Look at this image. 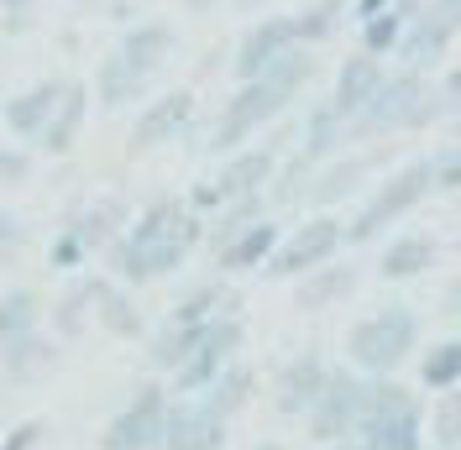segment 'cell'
<instances>
[{"instance_id": "74e56055", "label": "cell", "mask_w": 461, "mask_h": 450, "mask_svg": "<svg viewBox=\"0 0 461 450\" xmlns=\"http://www.w3.org/2000/svg\"><path fill=\"white\" fill-rule=\"evenodd\" d=\"M425 16H435V22H440L446 32H456V27H461V0H435Z\"/></svg>"}, {"instance_id": "7dc6e473", "label": "cell", "mask_w": 461, "mask_h": 450, "mask_svg": "<svg viewBox=\"0 0 461 450\" xmlns=\"http://www.w3.org/2000/svg\"><path fill=\"white\" fill-rule=\"evenodd\" d=\"M262 450H278V446H262Z\"/></svg>"}, {"instance_id": "9c48e42d", "label": "cell", "mask_w": 461, "mask_h": 450, "mask_svg": "<svg viewBox=\"0 0 461 450\" xmlns=\"http://www.w3.org/2000/svg\"><path fill=\"white\" fill-rule=\"evenodd\" d=\"M362 393L367 388L351 372H330L325 377V388L315 398V435L320 440H336V435H346L351 424L362 419Z\"/></svg>"}, {"instance_id": "5b68a950", "label": "cell", "mask_w": 461, "mask_h": 450, "mask_svg": "<svg viewBox=\"0 0 461 450\" xmlns=\"http://www.w3.org/2000/svg\"><path fill=\"white\" fill-rule=\"evenodd\" d=\"M430 178H435V168H430V163H414L409 173H399V178H388V184H383V189L373 194V204H367V210L357 215V225H351L346 236H351V241H367V236H377L383 225H393L399 215H409V210H414V204L425 199V189H430Z\"/></svg>"}, {"instance_id": "2e32d148", "label": "cell", "mask_w": 461, "mask_h": 450, "mask_svg": "<svg viewBox=\"0 0 461 450\" xmlns=\"http://www.w3.org/2000/svg\"><path fill=\"white\" fill-rule=\"evenodd\" d=\"M388 419H420V398L409 393V388H399V382H377V388L362 393V419H357V429L362 424H388Z\"/></svg>"}, {"instance_id": "f35d334b", "label": "cell", "mask_w": 461, "mask_h": 450, "mask_svg": "<svg viewBox=\"0 0 461 450\" xmlns=\"http://www.w3.org/2000/svg\"><path fill=\"white\" fill-rule=\"evenodd\" d=\"M22 173H27L22 152H0V184H22Z\"/></svg>"}, {"instance_id": "d4e9b609", "label": "cell", "mask_w": 461, "mask_h": 450, "mask_svg": "<svg viewBox=\"0 0 461 450\" xmlns=\"http://www.w3.org/2000/svg\"><path fill=\"white\" fill-rule=\"evenodd\" d=\"M267 173H273V152H241V158L221 173V194H252Z\"/></svg>"}, {"instance_id": "484cf974", "label": "cell", "mask_w": 461, "mask_h": 450, "mask_svg": "<svg viewBox=\"0 0 461 450\" xmlns=\"http://www.w3.org/2000/svg\"><path fill=\"white\" fill-rule=\"evenodd\" d=\"M362 450H420V419L362 424Z\"/></svg>"}, {"instance_id": "7c38bea8", "label": "cell", "mask_w": 461, "mask_h": 450, "mask_svg": "<svg viewBox=\"0 0 461 450\" xmlns=\"http://www.w3.org/2000/svg\"><path fill=\"white\" fill-rule=\"evenodd\" d=\"M377 89H383V68H377V58L373 53L346 58L341 79H336V111H341V115H362Z\"/></svg>"}, {"instance_id": "f1b7e54d", "label": "cell", "mask_w": 461, "mask_h": 450, "mask_svg": "<svg viewBox=\"0 0 461 450\" xmlns=\"http://www.w3.org/2000/svg\"><path fill=\"white\" fill-rule=\"evenodd\" d=\"M194 346H200V325H173L168 336L158 340V351H152V356H158V366H184Z\"/></svg>"}, {"instance_id": "e575fe53", "label": "cell", "mask_w": 461, "mask_h": 450, "mask_svg": "<svg viewBox=\"0 0 461 450\" xmlns=\"http://www.w3.org/2000/svg\"><path fill=\"white\" fill-rule=\"evenodd\" d=\"M105 325H111V330H121V336H142V320L131 314V304H126V299H115V293H105Z\"/></svg>"}, {"instance_id": "d590c367", "label": "cell", "mask_w": 461, "mask_h": 450, "mask_svg": "<svg viewBox=\"0 0 461 450\" xmlns=\"http://www.w3.org/2000/svg\"><path fill=\"white\" fill-rule=\"evenodd\" d=\"M215 304V288H200V293H189L184 304H178V314H173V325H204V310Z\"/></svg>"}, {"instance_id": "277c9868", "label": "cell", "mask_w": 461, "mask_h": 450, "mask_svg": "<svg viewBox=\"0 0 461 450\" xmlns=\"http://www.w3.org/2000/svg\"><path fill=\"white\" fill-rule=\"evenodd\" d=\"M430 115H435V94L425 89V79L399 74V79H383V89L367 100V111L357 121H362V131H388V126H425Z\"/></svg>"}, {"instance_id": "ba28073f", "label": "cell", "mask_w": 461, "mask_h": 450, "mask_svg": "<svg viewBox=\"0 0 461 450\" xmlns=\"http://www.w3.org/2000/svg\"><path fill=\"white\" fill-rule=\"evenodd\" d=\"M221 446H226V414H221L210 398L168 409L163 450H221Z\"/></svg>"}, {"instance_id": "ee69618b", "label": "cell", "mask_w": 461, "mask_h": 450, "mask_svg": "<svg viewBox=\"0 0 461 450\" xmlns=\"http://www.w3.org/2000/svg\"><path fill=\"white\" fill-rule=\"evenodd\" d=\"M0 5H11V11H22V5H27V0H0Z\"/></svg>"}, {"instance_id": "4dcf8cb0", "label": "cell", "mask_w": 461, "mask_h": 450, "mask_svg": "<svg viewBox=\"0 0 461 450\" xmlns=\"http://www.w3.org/2000/svg\"><path fill=\"white\" fill-rule=\"evenodd\" d=\"M409 16H399V11H377V16H367V53H383V48H393L399 42V32Z\"/></svg>"}, {"instance_id": "6da1fadb", "label": "cell", "mask_w": 461, "mask_h": 450, "mask_svg": "<svg viewBox=\"0 0 461 450\" xmlns=\"http://www.w3.org/2000/svg\"><path fill=\"white\" fill-rule=\"evenodd\" d=\"M200 241V225L189 220V215H178L173 204H158V210H147L137 230L126 236V247H121V273L131 283H147L158 278V273H173L189 247Z\"/></svg>"}, {"instance_id": "bcb514c9", "label": "cell", "mask_w": 461, "mask_h": 450, "mask_svg": "<svg viewBox=\"0 0 461 450\" xmlns=\"http://www.w3.org/2000/svg\"><path fill=\"white\" fill-rule=\"evenodd\" d=\"M456 100H461V94H456ZM456 121H461V105H456Z\"/></svg>"}, {"instance_id": "7402d4cb", "label": "cell", "mask_w": 461, "mask_h": 450, "mask_svg": "<svg viewBox=\"0 0 461 450\" xmlns=\"http://www.w3.org/2000/svg\"><path fill=\"white\" fill-rule=\"evenodd\" d=\"M446 42H451V32L440 27L435 16H409V37H403V58L409 63H435V58L446 53Z\"/></svg>"}, {"instance_id": "cb8c5ba5", "label": "cell", "mask_w": 461, "mask_h": 450, "mask_svg": "<svg viewBox=\"0 0 461 450\" xmlns=\"http://www.w3.org/2000/svg\"><path fill=\"white\" fill-rule=\"evenodd\" d=\"M32 320H37V299H32L27 288L5 293V299H0V346H16V340H27V336H32Z\"/></svg>"}, {"instance_id": "52a82bcc", "label": "cell", "mask_w": 461, "mask_h": 450, "mask_svg": "<svg viewBox=\"0 0 461 450\" xmlns=\"http://www.w3.org/2000/svg\"><path fill=\"white\" fill-rule=\"evenodd\" d=\"M236 346H241V325H236V320H204L200 346L189 351V362L178 366V388H184V393H204V388L215 382L221 362H226Z\"/></svg>"}, {"instance_id": "7bdbcfd3", "label": "cell", "mask_w": 461, "mask_h": 450, "mask_svg": "<svg viewBox=\"0 0 461 450\" xmlns=\"http://www.w3.org/2000/svg\"><path fill=\"white\" fill-rule=\"evenodd\" d=\"M451 94H461V68H456V74H451Z\"/></svg>"}, {"instance_id": "3957f363", "label": "cell", "mask_w": 461, "mask_h": 450, "mask_svg": "<svg viewBox=\"0 0 461 450\" xmlns=\"http://www.w3.org/2000/svg\"><path fill=\"white\" fill-rule=\"evenodd\" d=\"M414 340H420V320L409 310H399V304H388V310H377L373 320L351 325L346 351H351V362L367 366V372H393V366L414 351Z\"/></svg>"}, {"instance_id": "ac0fdd59", "label": "cell", "mask_w": 461, "mask_h": 450, "mask_svg": "<svg viewBox=\"0 0 461 450\" xmlns=\"http://www.w3.org/2000/svg\"><path fill=\"white\" fill-rule=\"evenodd\" d=\"M273 247H278V230H273V225H247V230H236V236H230V247L221 252V267H226V273L258 267Z\"/></svg>"}, {"instance_id": "60d3db41", "label": "cell", "mask_w": 461, "mask_h": 450, "mask_svg": "<svg viewBox=\"0 0 461 450\" xmlns=\"http://www.w3.org/2000/svg\"><path fill=\"white\" fill-rule=\"evenodd\" d=\"M11 241H16V220H11V215H5V210H0V252H5V247H11Z\"/></svg>"}, {"instance_id": "8992f818", "label": "cell", "mask_w": 461, "mask_h": 450, "mask_svg": "<svg viewBox=\"0 0 461 450\" xmlns=\"http://www.w3.org/2000/svg\"><path fill=\"white\" fill-rule=\"evenodd\" d=\"M163 424H168V398L158 388H142L105 429V450H152L163 440Z\"/></svg>"}, {"instance_id": "7a4b0ae2", "label": "cell", "mask_w": 461, "mask_h": 450, "mask_svg": "<svg viewBox=\"0 0 461 450\" xmlns=\"http://www.w3.org/2000/svg\"><path fill=\"white\" fill-rule=\"evenodd\" d=\"M310 74H315V58L288 53L278 68H267V74H258V79H247V89L230 100L226 121H221V137H215V147H236V141L247 137L252 126L273 121V115H278L288 100H294V89L304 85Z\"/></svg>"}, {"instance_id": "4fadbf2b", "label": "cell", "mask_w": 461, "mask_h": 450, "mask_svg": "<svg viewBox=\"0 0 461 450\" xmlns=\"http://www.w3.org/2000/svg\"><path fill=\"white\" fill-rule=\"evenodd\" d=\"M63 89L68 85H37V89H27L22 100H11V105H5L11 131H16V137H42L48 121H53V111L63 105Z\"/></svg>"}, {"instance_id": "f546056e", "label": "cell", "mask_w": 461, "mask_h": 450, "mask_svg": "<svg viewBox=\"0 0 461 450\" xmlns=\"http://www.w3.org/2000/svg\"><path fill=\"white\" fill-rule=\"evenodd\" d=\"M247 388H252V377H247V372H226V377H221V382H210L204 393H210V403H215L221 414H230V409H241V403H247Z\"/></svg>"}, {"instance_id": "8d00e7d4", "label": "cell", "mask_w": 461, "mask_h": 450, "mask_svg": "<svg viewBox=\"0 0 461 450\" xmlns=\"http://www.w3.org/2000/svg\"><path fill=\"white\" fill-rule=\"evenodd\" d=\"M435 178H440V189H461V141L435 163Z\"/></svg>"}, {"instance_id": "603a6c76", "label": "cell", "mask_w": 461, "mask_h": 450, "mask_svg": "<svg viewBox=\"0 0 461 450\" xmlns=\"http://www.w3.org/2000/svg\"><path fill=\"white\" fill-rule=\"evenodd\" d=\"M357 288V273L351 267H325V273H315V278L299 288V310H320V304H336V299H346Z\"/></svg>"}, {"instance_id": "4316f807", "label": "cell", "mask_w": 461, "mask_h": 450, "mask_svg": "<svg viewBox=\"0 0 461 450\" xmlns=\"http://www.w3.org/2000/svg\"><path fill=\"white\" fill-rule=\"evenodd\" d=\"M420 372H425V382H430V388H456V382H461V340L435 346Z\"/></svg>"}, {"instance_id": "f6af8a7d", "label": "cell", "mask_w": 461, "mask_h": 450, "mask_svg": "<svg viewBox=\"0 0 461 450\" xmlns=\"http://www.w3.org/2000/svg\"><path fill=\"white\" fill-rule=\"evenodd\" d=\"M336 450H362V446H336Z\"/></svg>"}, {"instance_id": "b9f144b4", "label": "cell", "mask_w": 461, "mask_h": 450, "mask_svg": "<svg viewBox=\"0 0 461 450\" xmlns=\"http://www.w3.org/2000/svg\"><path fill=\"white\" fill-rule=\"evenodd\" d=\"M383 11V0H362V16H377Z\"/></svg>"}, {"instance_id": "5bb4252c", "label": "cell", "mask_w": 461, "mask_h": 450, "mask_svg": "<svg viewBox=\"0 0 461 450\" xmlns=\"http://www.w3.org/2000/svg\"><path fill=\"white\" fill-rule=\"evenodd\" d=\"M189 100H194V94H184V89H178V94H168V100H158V105L137 121V131H131V152H147V147L168 141L173 131L189 121Z\"/></svg>"}, {"instance_id": "d6986e66", "label": "cell", "mask_w": 461, "mask_h": 450, "mask_svg": "<svg viewBox=\"0 0 461 450\" xmlns=\"http://www.w3.org/2000/svg\"><path fill=\"white\" fill-rule=\"evenodd\" d=\"M147 79H152V74H142L131 58L115 53V58H105V68H100V100H105V105H126V100H137L147 89Z\"/></svg>"}, {"instance_id": "9a60e30c", "label": "cell", "mask_w": 461, "mask_h": 450, "mask_svg": "<svg viewBox=\"0 0 461 450\" xmlns=\"http://www.w3.org/2000/svg\"><path fill=\"white\" fill-rule=\"evenodd\" d=\"M320 388H325L320 362L315 356H299V362L284 372V382H278V409H284V414H304V409H315Z\"/></svg>"}, {"instance_id": "ab89813d", "label": "cell", "mask_w": 461, "mask_h": 450, "mask_svg": "<svg viewBox=\"0 0 461 450\" xmlns=\"http://www.w3.org/2000/svg\"><path fill=\"white\" fill-rule=\"evenodd\" d=\"M37 435H42L37 424H16V429H11V440H5V450H32V446H37Z\"/></svg>"}, {"instance_id": "44dd1931", "label": "cell", "mask_w": 461, "mask_h": 450, "mask_svg": "<svg viewBox=\"0 0 461 450\" xmlns=\"http://www.w3.org/2000/svg\"><path fill=\"white\" fill-rule=\"evenodd\" d=\"M79 121H85V89H63V105L53 111V121H48V131H42V147L48 152H68L74 147V137H79Z\"/></svg>"}, {"instance_id": "ffe728a7", "label": "cell", "mask_w": 461, "mask_h": 450, "mask_svg": "<svg viewBox=\"0 0 461 450\" xmlns=\"http://www.w3.org/2000/svg\"><path fill=\"white\" fill-rule=\"evenodd\" d=\"M173 48V27H163V22H147V27L126 32V42H121V58H131L142 74H152L163 58H168Z\"/></svg>"}, {"instance_id": "1f68e13d", "label": "cell", "mask_w": 461, "mask_h": 450, "mask_svg": "<svg viewBox=\"0 0 461 450\" xmlns=\"http://www.w3.org/2000/svg\"><path fill=\"white\" fill-rule=\"evenodd\" d=\"M435 440H440L446 450L461 446V393H456V388H451V393H446V403L435 409Z\"/></svg>"}, {"instance_id": "e0dca14e", "label": "cell", "mask_w": 461, "mask_h": 450, "mask_svg": "<svg viewBox=\"0 0 461 450\" xmlns=\"http://www.w3.org/2000/svg\"><path fill=\"white\" fill-rule=\"evenodd\" d=\"M435 262V241L430 236H399L388 252H383V278H420L425 267Z\"/></svg>"}, {"instance_id": "d6a6232c", "label": "cell", "mask_w": 461, "mask_h": 450, "mask_svg": "<svg viewBox=\"0 0 461 450\" xmlns=\"http://www.w3.org/2000/svg\"><path fill=\"white\" fill-rule=\"evenodd\" d=\"M357 178H362V163H346V168L325 173V178L315 184V199H341V194H351V189H357Z\"/></svg>"}, {"instance_id": "83f0119b", "label": "cell", "mask_w": 461, "mask_h": 450, "mask_svg": "<svg viewBox=\"0 0 461 450\" xmlns=\"http://www.w3.org/2000/svg\"><path fill=\"white\" fill-rule=\"evenodd\" d=\"M336 16H341V0H315L310 11L294 16V37L299 42H315V37H325V32L336 27Z\"/></svg>"}, {"instance_id": "8fae6325", "label": "cell", "mask_w": 461, "mask_h": 450, "mask_svg": "<svg viewBox=\"0 0 461 450\" xmlns=\"http://www.w3.org/2000/svg\"><path fill=\"white\" fill-rule=\"evenodd\" d=\"M341 236H346V230L336 220L299 225V230L284 241V252L273 256V267H267V273H310V267H325V256L341 247Z\"/></svg>"}, {"instance_id": "30bf717a", "label": "cell", "mask_w": 461, "mask_h": 450, "mask_svg": "<svg viewBox=\"0 0 461 450\" xmlns=\"http://www.w3.org/2000/svg\"><path fill=\"white\" fill-rule=\"evenodd\" d=\"M294 16H278V22H262L241 37V53H236V74L241 79H258L267 68H278L288 53H294Z\"/></svg>"}, {"instance_id": "836d02e7", "label": "cell", "mask_w": 461, "mask_h": 450, "mask_svg": "<svg viewBox=\"0 0 461 450\" xmlns=\"http://www.w3.org/2000/svg\"><path fill=\"white\" fill-rule=\"evenodd\" d=\"M336 126H341V111H336V105L315 115V126H310V158H320V152L336 147Z\"/></svg>"}]
</instances>
